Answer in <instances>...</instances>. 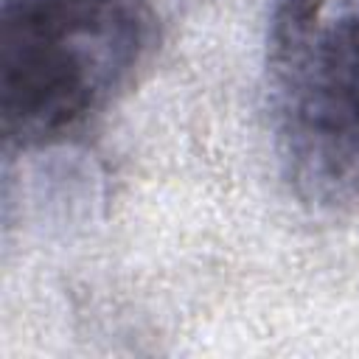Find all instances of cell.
<instances>
[{
	"instance_id": "6da1fadb",
	"label": "cell",
	"mask_w": 359,
	"mask_h": 359,
	"mask_svg": "<svg viewBox=\"0 0 359 359\" xmlns=\"http://www.w3.org/2000/svg\"><path fill=\"white\" fill-rule=\"evenodd\" d=\"M157 22V0H3L6 146L36 151L84 132L135 81Z\"/></svg>"
},
{
	"instance_id": "7a4b0ae2",
	"label": "cell",
	"mask_w": 359,
	"mask_h": 359,
	"mask_svg": "<svg viewBox=\"0 0 359 359\" xmlns=\"http://www.w3.org/2000/svg\"><path fill=\"white\" fill-rule=\"evenodd\" d=\"M275 149L297 196L359 205V0H278L266 28Z\"/></svg>"
}]
</instances>
